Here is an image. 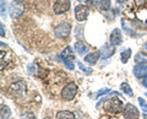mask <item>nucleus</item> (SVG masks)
Returning a JSON list of instances; mask_svg holds the SVG:
<instances>
[{"mask_svg": "<svg viewBox=\"0 0 147 119\" xmlns=\"http://www.w3.org/2000/svg\"><path fill=\"white\" fill-rule=\"evenodd\" d=\"M146 96H147V93H146Z\"/></svg>", "mask_w": 147, "mask_h": 119, "instance_id": "f704fd0d", "label": "nucleus"}, {"mask_svg": "<svg viewBox=\"0 0 147 119\" xmlns=\"http://www.w3.org/2000/svg\"><path fill=\"white\" fill-rule=\"evenodd\" d=\"M145 28L147 30V21H146V24H145Z\"/></svg>", "mask_w": 147, "mask_h": 119, "instance_id": "7c9ffc66", "label": "nucleus"}, {"mask_svg": "<svg viewBox=\"0 0 147 119\" xmlns=\"http://www.w3.org/2000/svg\"><path fill=\"white\" fill-rule=\"evenodd\" d=\"M69 9H70V0H57L53 6L54 14H57V15L66 12Z\"/></svg>", "mask_w": 147, "mask_h": 119, "instance_id": "423d86ee", "label": "nucleus"}, {"mask_svg": "<svg viewBox=\"0 0 147 119\" xmlns=\"http://www.w3.org/2000/svg\"><path fill=\"white\" fill-rule=\"evenodd\" d=\"M142 85H144L145 87H147V75L144 77V79H142Z\"/></svg>", "mask_w": 147, "mask_h": 119, "instance_id": "c85d7f7f", "label": "nucleus"}, {"mask_svg": "<svg viewBox=\"0 0 147 119\" xmlns=\"http://www.w3.org/2000/svg\"><path fill=\"white\" fill-rule=\"evenodd\" d=\"M134 60L137 63V64H142V63H147V54L146 53H137L136 55H135V59Z\"/></svg>", "mask_w": 147, "mask_h": 119, "instance_id": "a211bd4d", "label": "nucleus"}, {"mask_svg": "<svg viewBox=\"0 0 147 119\" xmlns=\"http://www.w3.org/2000/svg\"><path fill=\"white\" fill-rule=\"evenodd\" d=\"M137 101H139V103H140V106L142 107V109H144L145 112H147V103H146V101L142 98V97H140V98H137Z\"/></svg>", "mask_w": 147, "mask_h": 119, "instance_id": "b1692460", "label": "nucleus"}, {"mask_svg": "<svg viewBox=\"0 0 147 119\" xmlns=\"http://www.w3.org/2000/svg\"><path fill=\"white\" fill-rule=\"evenodd\" d=\"M123 42V37H121V31L119 28H114L110 33V43L112 45H119Z\"/></svg>", "mask_w": 147, "mask_h": 119, "instance_id": "9d476101", "label": "nucleus"}, {"mask_svg": "<svg viewBox=\"0 0 147 119\" xmlns=\"http://www.w3.org/2000/svg\"><path fill=\"white\" fill-rule=\"evenodd\" d=\"M124 118L125 119H137L139 118V111L131 103H127L124 108Z\"/></svg>", "mask_w": 147, "mask_h": 119, "instance_id": "6e6552de", "label": "nucleus"}, {"mask_svg": "<svg viewBox=\"0 0 147 119\" xmlns=\"http://www.w3.org/2000/svg\"><path fill=\"white\" fill-rule=\"evenodd\" d=\"M110 0H100V3H99V10L100 11H108L109 9H110Z\"/></svg>", "mask_w": 147, "mask_h": 119, "instance_id": "6ab92c4d", "label": "nucleus"}, {"mask_svg": "<svg viewBox=\"0 0 147 119\" xmlns=\"http://www.w3.org/2000/svg\"><path fill=\"white\" fill-rule=\"evenodd\" d=\"M25 11V5L20 0H13L10 4V16L12 19H18Z\"/></svg>", "mask_w": 147, "mask_h": 119, "instance_id": "7ed1b4c3", "label": "nucleus"}, {"mask_svg": "<svg viewBox=\"0 0 147 119\" xmlns=\"http://www.w3.org/2000/svg\"><path fill=\"white\" fill-rule=\"evenodd\" d=\"M0 28H1V33H0V34H1V37H4V36H5V26L1 24V25H0Z\"/></svg>", "mask_w": 147, "mask_h": 119, "instance_id": "cd10ccee", "label": "nucleus"}, {"mask_svg": "<svg viewBox=\"0 0 147 119\" xmlns=\"http://www.w3.org/2000/svg\"><path fill=\"white\" fill-rule=\"evenodd\" d=\"M134 75L136 77H145L147 75V64H137L134 68Z\"/></svg>", "mask_w": 147, "mask_h": 119, "instance_id": "9b49d317", "label": "nucleus"}, {"mask_svg": "<svg viewBox=\"0 0 147 119\" xmlns=\"http://www.w3.org/2000/svg\"><path fill=\"white\" fill-rule=\"evenodd\" d=\"M134 3H135L136 6H142L147 3V0H134Z\"/></svg>", "mask_w": 147, "mask_h": 119, "instance_id": "bb28decb", "label": "nucleus"}, {"mask_svg": "<svg viewBox=\"0 0 147 119\" xmlns=\"http://www.w3.org/2000/svg\"><path fill=\"white\" fill-rule=\"evenodd\" d=\"M61 58H63V62H64V64H65V66L67 68V69H70V70L75 69V64H74L75 55H74V53H72L70 47H66L61 52Z\"/></svg>", "mask_w": 147, "mask_h": 119, "instance_id": "f03ea898", "label": "nucleus"}, {"mask_svg": "<svg viewBox=\"0 0 147 119\" xmlns=\"http://www.w3.org/2000/svg\"><path fill=\"white\" fill-rule=\"evenodd\" d=\"M99 59V53L98 52H93V53H90L87 54V55L85 57V62L87 64H91V65H93V64H96L98 62Z\"/></svg>", "mask_w": 147, "mask_h": 119, "instance_id": "4468645a", "label": "nucleus"}, {"mask_svg": "<svg viewBox=\"0 0 147 119\" xmlns=\"http://www.w3.org/2000/svg\"><path fill=\"white\" fill-rule=\"evenodd\" d=\"M44 119H52V118H44Z\"/></svg>", "mask_w": 147, "mask_h": 119, "instance_id": "72a5a7b5", "label": "nucleus"}, {"mask_svg": "<svg viewBox=\"0 0 147 119\" xmlns=\"http://www.w3.org/2000/svg\"><path fill=\"white\" fill-rule=\"evenodd\" d=\"M37 71H38V70H37V65L34 63H32L30 65V68H28V72L31 75H36L37 76V75H38V72H37Z\"/></svg>", "mask_w": 147, "mask_h": 119, "instance_id": "412c9836", "label": "nucleus"}, {"mask_svg": "<svg viewBox=\"0 0 147 119\" xmlns=\"http://www.w3.org/2000/svg\"><path fill=\"white\" fill-rule=\"evenodd\" d=\"M11 116V111L7 106H1V109H0V119H9Z\"/></svg>", "mask_w": 147, "mask_h": 119, "instance_id": "dca6fc26", "label": "nucleus"}, {"mask_svg": "<svg viewBox=\"0 0 147 119\" xmlns=\"http://www.w3.org/2000/svg\"><path fill=\"white\" fill-rule=\"evenodd\" d=\"M130 55H131V49H130V48H126L125 50H123V52H121V55H120L121 63H123V64H126V63L129 62V59H130Z\"/></svg>", "mask_w": 147, "mask_h": 119, "instance_id": "f3484780", "label": "nucleus"}, {"mask_svg": "<svg viewBox=\"0 0 147 119\" xmlns=\"http://www.w3.org/2000/svg\"><path fill=\"white\" fill-rule=\"evenodd\" d=\"M77 1H85V0H77Z\"/></svg>", "mask_w": 147, "mask_h": 119, "instance_id": "473e14b6", "label": "nucleus"}, {"mask_svg": "<svg viewBox=\"0 0 147 119\" xmlns=\"http://www.w3.org/2000/svg\"><path fill=\"white\" fill-rule=\"evenodd\" d=\"M6 15V3L5 0H1V16L4 17Z\"/></svg>", "mask_w": 147, "mask_h": 119, "instance_id": "393cba45", "label": "nucleus"}, {"mask_svg": "<svg viewBox=\"0 0 147 119\" xmlns=\"http://www.w3.org/2000/svg\"><path fill=\"white\" fill-rule=\"evenodd\" d=\"M74 49H75V52L77 54H80V55L87 54V52H88V47H87L84 42H81V41H77V42L74 44Z\"/></svg>", "mask_w": 147, "mask_h": 119, "instance_id": "ddd939ff", "label": "nucleus"}, {"mask_svg": "<svg viewBox=\"0 0 147 119\" xmlns=\"http://www.w3.org/2000/svg\"><path fill=\"white\" fill-rule=\"evenodd\" d=\"M71 32V25L67 22H63V24L58 25L54 28V33L58 38H66Z\"/></svg>", "mask_w": 147, "mask_h": 119, "instance_id": "39448f33", "label": "nucleus"}, {"mask_svg": "<svg viewBox=\"0 0 147 119\" xmlns=\"http://www.w3.org/2000/svg\"><path fill=\"white\" fill-rule=\"evenodd\" d=\"M109 92H110V90H109V89L100 90V91H98V92H97V95H96V98H98L99 96H102V95H107V93H109Z\"/></svg>", "mask_w": 147, "mask_h": 119, "instance_id": "a878e982", "label": "nucleus"}, {"mask_svg": "<svg viewBox=\"0 0 147 119\" xmlns=\"http://www.w3.org/2000/svg\"><path fill=\"white\" fill-rule=\"evenodd\" d=\"M103 107L105 111H108L113 114H117L119 112L123 111V102L118 97H112V98H107L103 104Z\"/></svg>", "mask_w": 147, "mask_h": 119, "instance_id": "f257e3e1", "label": "nucleus"}, {"mask_svg": "<svg viewBox=\"0 0 147 119\" xmlns=\"http://www.w3.org/2000/svg\"><path fill=\"white\" fill-rule=\"evenodd\" d=\"M121 1H124V0H118V3H121Z\"/></svg>", "mask_w": 147, "mask_h": 119, "instance_id": "2f4dec72", "label": "nucleus"}, {"mask_svg": "<svg viewBox=\"0 0 147 119\" xmlns=\"http://www.w3.org/2000/svg\"><path fill=\"white\" fill-rule=\"evenodd\" d=\"M114 53H115V49H114V47H112V45H109V44H104L103 47L100 48V55L103 57V59H107L109 57H112Z\"/></svg>", "mask_w": 147, "mask_h": 119, "instance_id": "f8f14e48", "label": "nucleus"}, {"mask_svg": "<svg viewBox=\"0 0 147 119\" xmlns=\"http://www.w3.org/2000/svg\"><path fill=\"white\" fill-rule=\"evenodd\" d=\"M87 4H88V6L91 7H96L97 5H99V3H100V0H86Z\"/></svg>", "mask_w": 147, "mask_h": 119, "instance_id": "5701e85b", "label": "nucleus"}, {"mask_svg": "<svg viewBox=\"0 0 147 119\" xmlns=\"http://www.w3.org/2000/svg\"><path fill=\"white\" fill-rule=\"evenodd\" d=\"M57 119H75V116L69 111H59L57 113Z\"/></svg>", "mask_w": 147, "mask_h": 119, "instance_id": "2eb2a0df", "label": "nucleus"}, {"mask_svg": "<svg viewBox=\"0 0 147 119\" xmlns=\"http://www.w3.org/2000/svg\"><path fill=\"white\" fill-rule=\"evenodd\" d=\"M120 89H121L123 92H125L127 96H132V95H134V92H132V89L130 87V85L126 84V82H123V84L120 85Z\"/></svg>", "mask_w": 147, "mask_h": 119, "instance_id": "aec40b11", "label": "nucleus"}, {"mask_svg": "<svg viewBox=\"0 0 147 119\" xmlns=\"http://www.w3.org/2000/svg\"><path fill=\"white\" fill-rule=\"evenodd\" d=\"M77 65H79L80 66V69L82 70V71H84L85 72V74H87V75H90L91 74V72H92V69H90V68H87V66H85L84 65V64H82V63H77Z\"/></svg>", "mask_w": 147, "mask_h": 119, "instance_id": "4be33fe9", "label": "nucleus"}, {"mask_svg": "<svg viewBox=\"0 0 147 119\" xmlns=\"http://www.w3.org/2000/svg\"><path fill=\"white\" fill-rule=\"evenodd\" d=\"M145 50H146V52H147V42L145 43Z\"/></svg>", "mask_w": 147, "mask_h": 119, "instance_id": "c756f323", "label": "nucleus"}, {"mask_svg": "<svg viewBox=\"0 0 147 119\" xmlns=\"http://www.w3.org/2000/svg\"><path fill=\"white\" fill-rule=\"evenodd\" d=\"M76 92H77L76 84H74V82H69V84L64 86V89L61 90V97H63V99H65V101H71L74 97H75Z\"/></svg>", "mask_w": 147, "mask_h": 119, "instance_id": "20e7f679", "label": "nucleus"}, {"mask_svg": "<svg viewBox=\"0 0 147 119\" xmlns=\"http://www.w3.org/2000/svg\"><path fill=\"white\" fill-rule=\"evenodd\" d=\"M88 14H90V10L86 5H77L75 7V17L77 21H80V22L85 21L88 17Z\"/></svg>", "mask_w": 147, "mask_h": 119, "instance_id": "0eeeda50", "label": "nucleus"}, {"mask_svg": "<svg viewBox=\"0 0 147 119\" xmlns=\"http://www.w3.org/2000/svg\"><path fill=\"white\" fill-rule=\"evenodd\" d=\"M25 90H26V84H25V81H22V80L17 81L10 86V92L12 95H16V96L22 95L25 92Z\"/></svg>", "mask_w": 147, "mask_h": 119, "instance_id": "1a4fd4ad", "label": "nucleus"}]
</instances>
